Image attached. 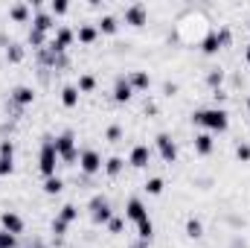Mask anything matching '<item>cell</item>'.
<instances>
[{"mask_svg": "<svg viewBox=\"0 0 250 248\" xmlns=\"http://www.w3.org/2000/svg\"><path fill=\"white\" fill-rule=\"evenodd\" d=\"M128 164H131L134 170H146V167L151 164V146H148V143H134L131 152H128Z\"/></svg>", "mask_w": 250, "mask_h": 248, "instance_id": "obj_13", "label": "cell"}, {"mask_svg": "<svg viewBox=\"0 0 250 248\" xmlns=\"http://www.w3.org/2000/svg\"><path fill=\"white\" fill-rule=\"evenodd\" d=\"M0 155L15 158V140H12V137H3V140H0Z\"/></svg>", "mask_w": 250, "mask_h": 248, "instance_id": "obj_36", "label": "cell"}, {"mask_svg": "<svg viewBox=\"0 0 250 248\" xmlns=\"http://www.w3.org/2000/svg\"><path fill=\"white\" fill-rule=\"evenodd\" d=\"M230 38H233L230 26H212V29H207V35L201 38V53H204V56H218V53L230 44Z\"/></svg>", "mask_w": 250, "mask_h": 248, "instance_id": "obj_3", "label": "cell"}, {"mask_svg": "<svg viewBox=\"0 0 250 248\" xmlns=\"http://www.w3.org/2000/svg\"><path fill=\"white\" fill-rule=\"evenodd\" d=\"M79 170H82V175H99L102 170H105V158H102V152L99 149H82L79 152Z\"/></svg>", "mask_w": 250, "mask_h": 248, "instance_id": "obj_7", "label": "cell"}, {"mask_svg": "<svg viewBox=\"0 0 250 248\" xmlns=\"http://www.w3.org/2000/svg\"><path fill=\"white\" fill-rule=\"evenodd\" d=\"M134 231H137V240H143V243H151V240H154V222H151V216L140 219V222L134 225Z\"/></svg>", "mask_w": 250, "mask_h": 248, "instance_id": "obj_24", "label": "cell"}, {"mask_svg": "<svg viewBox=\"0 0 250 248\" xmlns=\"http://www.w3.org/2000/svg\"><path fill=\"white\" fill-rule=\"evenodd\" d=\"M56 216H59L62 222H67V225H73V222H79V207H76L73 201H67V204H62V207L56 210Z\"/></svg>", "mask_w": 250, "mask_h": 248, "instance_id": "obj_25", "label": "cell"}, {"mask_svg": "<svg viewBox=\"0 0 250 248\" xmlns=\"http://www.w3.org/2000/svg\"><path fill=\"white\" fill-rule=\"evenodd\" d=\"M41 190L47 193V196H59L64 190V178L62 175H53V178H44V184H41Z\"/></svg>", "mask_w": 250, "mask_h": 248, "instance_id": "obj_29", "label": "cell"}, {"mask_svg": "<svg viewBox=\"0 0 250 248\" xmlns=\"http://www.w3.org/2000/svg\"><path fill=\"white\" fill-rule=\"evenodd\" d=\"M0 248H18V237H12L9 231L0 228Z\"/></svg>", "mask_w": 250, "mask_h": 248, "instance_id": "obj_37", "label": "cell"}, {"mask_svg": "<svg viewBox=\"0 0 250 248\" xmlns=\"http://www.w3.org/2000/svg\"><path fill=\"white\" fill-rule=\"evenodd\" d=\"M236 161L250 164V143L248 140H239V143H236Z\"/></svg>", "mask_w": 250, "mask_h": 248, "instance_id": "obj_33", "label": "cell"}, {"mask_svg": "<svg viewBox=\"0 0 250 248\" xmlns=\"http://www.w3.org/2000/svg\"><path fill=\"white\" fill-rule=\"evenodd\" d=\"M123 21L128 26H134V29L146 26V24H148V6H146V3H131V6H125Z\"/></svg>", "mask_w": 250, "mask_h": 248, "instance_id": "obj_10", "label": "cell"}, {"mask_svg": "<svg viewBox=\"0 0 250 248\" xmlns=\"http://www.w3.org/2000/svg\"><path fill=\"white\" fill-rule=\"evenodd\" d=\"M105 228H108V234H111V237H120V234L125 231V219H123V216H117V213H114V219H111V222H108Z\"/></svg>", "mask_w": 250, "mask_h": 248, "instance_id": "obj_32", "label": "cell"}, {"mask_svg": "<svg viewBox=\"0 0 250 248\" xmlns=\"http://www.w3.org/2000/svg\"><path fill=\"white\" fill-rule=\"evenodd\" d=\"M245 62L250 64V41H248V44H245Z\"/></svg>", "mask_w": 250, "mask_h": 248, "instance_id": "obj_41", "label": "cell"}, {"mask_svg": "<svg viewBox=\"0 0 250 248\" xmlns=\"http://www.w3.org/2000/svg\"><path fill=\"white\" fill-rule=\"evenodd\" d=\"M9 18L15 24H29L32 21V6L29 3H12L9 6Z\"/></svg>", "mask_w": 250, "mask_h": 248, "instance_id": "obj_19", "label": "cell"}, {"mask_svg": "<svg viewBox=\"0 0 250 248\" xmlns=\"http://www.w3.org/2000/svg\"><path fill=\"white\" fill-rule=\"evenodd\" d=\"M248 117H250V97H248Z\"/></svg>", "mask_w": 250, "mask_h": 248, "instance_id": "obj_43", "label": "cell"}, {"mask_svg": "<svg viewBox=\"0 0 250 248\" xmlns=\"http://www.w3.org/2000/svg\"><path fill=\"white\" fill-rule=\"evenodd\" d=\"M76 38L82 41V44H96V38H99V29H96V24L93 21H84V24H79L76 26Z\"/></svg>", "mask_w": 250, "mask_h": 248, "instance_id": "obj_17", "label": "cell"}, {"mask_svg": "<svg viewBox=\"0 0 250 248\" xmlns=\"http://www.w3.org/2000/svg\"><path fill=\"white\" fill-rule=\"evenodd\" d=\"M192 149H195V155L209 158V155L215 152V134H209V131H198V134L192 137Z\"/></svg>", "mask_w": 250, "mask_h": 248, "instance_id": "obj_15", "label": "cell"}, {"mask_svg": "<svg viewBox=\"0 0 250 248\" xmlns=\"http://www.w3.org/2000/svg\"><path fill=\"white\" fill-rule=\"evenodd\" d=\"M154 149H157V155H160V161L163 164H178V155H181V149H178V140L169 134V131H157L154 134Z\"/></svg>", "mask_w": 250, "mask_h": 248, "instance_id": "obj_6", "label": "cell"}, {"mask_svg": "<svg viewBox=\"0 0 250 248\" xmlns=\"http://www.w3.org/2000/svg\"><path fill=\"white\" fill-rule=\"evenodd\" d=\"M56 152H59V161H62L64 167H73L76 161H79V146H76V134L70 131V128H64L62 134H56Z\"/></svg>", "mask_w": 250, "mask_h": 248, "instance_id": "obj_4", "label": "cell"}, {"mask_svg": "<svg viewBox=\"0 0 250 248\" xmlns=\"http://www.w3.org/2000/svg\"><path fill=\"white\" fill-rule=\"evenodd\" d=\"M12 173H15V158L0 155V178H6V175H12Z\"/></svg>", "mask_w": 250, "mask_h": 248, "instance_id": "obj_35", "label": "cell"}, {"mask_svg": "<svg viewBox=\"0 0 250 248\" xmlns=\"http://www.w3.org/2000/svg\"><path fill=\"white\" fill-rule=\"evenodd\" d=\"M192 123L198 125L201 131L221 134V131L230 128V114H227V108L209 105V108H198V111H192Z\"/></svg>", "mask_w": 250, "mask_h": 248, "instance_id": "obj_1", "label": "cell"}, {"mask_svg": "<svg viewBox=\"0 0 250 248\" xmlns=\"http://www.w3.org/2000/svg\"><path fill=\"white\" fill-rule=\"evenodd\" d=\"M96 24V29H99V35H117V29H120V18L117 15H99V21H93Z\"/></svg>", "mask_w": 250, "mask_h": 248, "instance_id": "obj_18", "label": "cell"}, {"mask_svg": "<svg viewBox=\"0 0 250 248\" xmlns=\"http://www.w3.org/2000/svg\"><path fill=\"white\" fill-rule=\"evenodd\" d=\"M125 76H128V82H131L134 94H137V91H140V94H146V91L151 88V73H148V70H128Z\"/></svg>", "mask_w": 250, "mask_h": 248, "instance_id": "obj_16", "label": "cell"}, {"mask_svg": "<svg viewBox=\"0 0 250 248\" xmlns=\"http://www.w3.org/2000/svg\"><path fill=\"white\" fill-rule=\"evenodd\" d=\"M59 152H56V134H44L41 137V149H38V173L44 178L59 175Z\"/></svg>", "mask_w": 250, "mask_h": 248, "instance_id": "obj_2", "label": "cell"}, {"mask_svg": "<svg viewBox=\"0 0 250 248\" xmlns=\"http://www.w3.org/2000/svg\"><path fill=\"white\" fill-rule=\"evenodd\" d=\"M47 9H50L53 18H59V15H67V12H70V3H67V0H53Z\"/></svg>", "mask_w": 250, "mask_h": 248, "instance_id": "obj_34", "label": "cell"}, {"mask_svg": "<svg viewBox=\"0 0 250 248\" xmlns=\"http://www.w3.org/2000/svg\"><path fill=\"white\" fill-rule=\"evenodd\" d=\"M29 248H44V246H41V243H32V246H29Z\"/></svg>", "mask_w": 250, "mask_h": 248, "instance_id": "obj_42", "label": "cell"}, {"mask_svg": "<svg viewBox=\"0 0 250 248\" xmlns=\"http://www.w3.org/2000/svg\"><path fill=\"white\" fill-rule=\"evenodd\" d=\"M166 190V181L160 178V175H151V178H146V184H143V193H148V196H160Z\"/></svg>", "mask_w": 250, "mask_h": 248, "instance_id": "obj_28", "label": "cell"}, {"mask_svg": "<svg viewBox=\"0 0 250 248\" xmlns=\"http://www.w3.org/2000/svg\"><path fill=\"white\" fill-rule=\"evenodd\" d=\"M0 228L9 231L12 237H21V234L26 231V219H23L18 210H3V213H0Z\"/></svg>", "mask_w": 250, "mask_h": 248, "instance_id": "obj_11", "label": "cell"}, {"mask_svg": "<svg viewBox=\"0 0 250 248\" xmlns=\"http://www.w3.org/2000/svg\"><path fill=\"white\" fill-rule=\"evenodd\" d=\"M35 102V88H29V85H15L12 91H9V108L12 111H23V108H29Z\"/></svg>", "mask_w": 250, "mask_h": 248, "instance_id": "obj_9", "label": "cell"}, {"mask_svg": "<svg viewBox=\"0 0 250 248\" xmlns=\"http://www.w3.org/2000/svg\"><path fill=\"white\" fill-rule=\"evenodd\" d=\"M123 170H125V158H120V155H111V158H105V175L108 178H120L123 175Z\"/></svg>", "mask_w": 250, "mask_h": 248, "instance_id": "obj_23", "label": "cell"}, {"mask_svg": "<svg viewBox=\"0 0 250 248\" xmlns=\"http://www.w3.org/2000/svg\"><path fill=\"white\" fill-rule=\"evenodd\" d=\"M59 99H62V105L70 111V108H76L79 105V99H82V94H79V88L76 85H64L62 94H59Z\"/></svg>", "mask_w": 250, "mask_h": 248, "instance_id": "obj_21", "label": "cell"}, {"mask_svg": "<svg viewBox=\"0 0 250 248\" xmlns=\"http://www.w3.org/2000/svg\"><path fill=\"white\" fill-rule=\"evenodd\" d=\"M204 82H207V88L209 91H221L224 88V67H209L207 73H204Z\"/></svg>", "mask_w": 250, "mask_h": 248, "instance_id": "obj_20", "label": "cell"}, {"mask_svg": "<svg viewBox=\"0 0 250 248\" xmlns=\"http://www.w3.org/2000/svg\"><path fill=\"white\" fill-rule=\"evenodd\" d=\"M96 85H99V82H96V76H93V73H82V76H79V82H76L79 94H93V91H96Z\"/></svg>", "mask_w": 250, "mask_h": 248, "instance_id": "obj_27", "label": "cell"}, {"mask_svg": "<svg viewBox=\"0 0 250 248\" xmlns=\"http://www.w3.org/2000/svg\"><path fill=\"white\" fill-rule=\"evenodd\" d=\"M131 97H134V88H131L128 76H125V73H120V76L114 79V88H111V99H114L117 105H125V102H131Z\"/></svg>", "mask_w": 250, "mask_h": 248, "instance_id": "obj_12", "label": "cell"}, {"mask_svg": "<svg viewBox=\"0 0 250 248\" xmlns=\"http://www.w3.org/2000/svg\"><path fill=\"white\" fill-rule=\"evenodd\" d=\"M148 216V207H146V201L140 198V196H128V201H125V222H140V219H146Z\"/></svg>", "mask_w": 250, "mask_h": 248, "instance_id": "obj_14", "label": "cell"}, {"mask_svg": "<svg viewBox=\"0 0 250 248\" xmlns=\"http://www.w3.org/2000/svg\"><path fill=\"white\" fill-rule=\"evenodd\" d=\"M67 231H70V225L62 222L59 216H53V222H50V234H53L56 240H62V237H67Z\"/></svg>", "mask_w": 250, "mask_h": 248, "instance_id": "obj_31", "label": "cell"}, {"mask_svg": "<svg viewBox=\"0 0 250 248\" xmlns=\"http://www.w3.org/2000/svg\"><path fill=\"white\" fill-rule=\"evenodd\" d=\"M181 88H178V82H163V97H175Z\"/></svg>", "mask_w": 250, "mask_h": 248, "instance_id": "obj_38", "label": "cell"}, {"mask_svg": "<svg viewBox=\"0 0 250 248\" xmlns=\"http://www.w3.org/2000/svg\"><path fill=\"white\" fill-rule=\"evenodd\" d=\"M123 137H125V131H123L120 123H111L108 128H105V140H108V143H120Z\"/></svg>", "mask_w": 250, "mask_h": 248, "instance_id": "obj_30", "label": "cell"}, {"mask_svg": "<svg viewBox=\"0 0 250 248\" xmlns=\"http://www.w3.org/2000/svg\"><path fill=\"white\" fill-rule=\"evenodd\" d=\"M184 231H187L189 240H201V237H204V222H201L198 216H189L187 225H184Z\"/></svg>", "mask_w": 250, "mask_h": 248, "instance_id": "obj_26", "label": "cell"}, {"mask_svg": "<svg viewBox=\"0 0 250 248\" xmlns=\"http://www.w3.org/2000/svg\"><path fill=\"white\" fill-rule=\"evenodd\" d=\"M143 111H146V114H151V117H157V114H160V108H157V102H151V99H146V105H143Z\"/></svg>", "mask_w": 250, "mask_h": 248, "instance_id": "obj_39", "label": "cell"}, {"mask_svg": "<svg viewBox=\"0 0 250 248\" xmlns=\"http://www.w3.org/2000/svg\"><path fill=\"white\" fill-rule=\"evenodd\" d=\"M151 243H143V240H134V243H128V248H148Z\"/></svg>", "mask_w": 250, "mask_h": 248, "instance_id": "obj_40", "label": "cell"}, {"mask_svg": "<svg viewBox=\"0 0 250 248\" xmlns=\"http://www.w3.org/2000/svg\"><path fill=\"white\" fill-rule=\"evenodd\" d=\"M23 59H26V47H23L21 41H9V44H6V62L21 64Z\"/></svg>", "mask_w": 250, "mask_h": 248, "instance_id": "obj_22", "label": "cell"}, {"mask_svg": "<svg viewBox=\"0 0 250 248\" xmlns=\"http://www.w3.org/2000/svg\"><path fill=\"white\" fill-rule=\"evenodd\" d=\"M73 41H76V29H73V26H56V32H53L47 50H50L53 56H64V53L73 47Z\"/></svg>", "mask_w": 250, "mask_h": 248, "instance_id": "obj_8", "label": "cell"}, {"mask_svg": "<svg viewBox=\"0 0 250 248\" xmlns=\"http://www.w3.org/2000/svg\"><path fill=\"white\" fill-rule=\"evenodd\" d=\"M87 210H90V222L93 225H108L114 219V207H111L105 193H93L90 201H87Z\"/></svg>", "mask_w": 250, "mask_h": 248, "instance_id": "obj_5", "label": "cell"}]
</instances>
